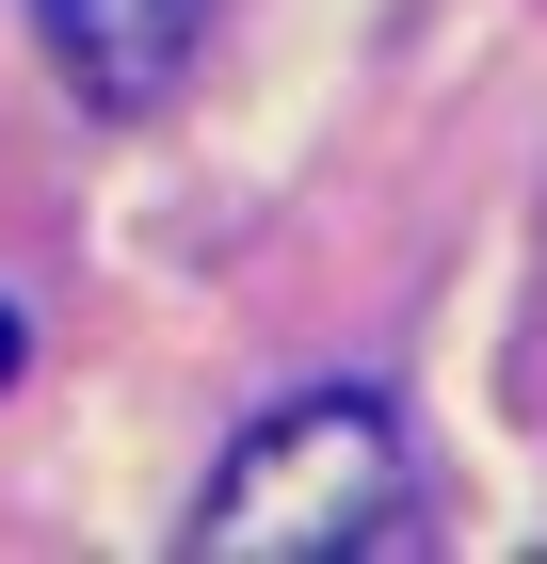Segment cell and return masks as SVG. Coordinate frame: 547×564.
<instances>
[{
	"mask_svg": "<svg viewBox=\"0 0 547 564\" xmlns=\"http://www.w3.org/2000/svg\"><path fill=\"white\" fill-rule=\"evenodd\" d=\"M403 532V420L386 388H291L274 420L226 452L194 564H354Z\"/></svg>",
	"mask_w": 547,
	"mask_h": 564,
	"instance_id": "obj_1",
	"label": "cell"
},
{
	"mask_svg": "<svg viewBox=\"0 0 547 564\" xmlns=\"http://www.w3.org/2000/svg\"><path fill=\"white\" fill-rule=\"evenodd\" d=\"M33 33L65 48V82L81 97H162L177 82V33H194V0H33Z\"/></svg>",
	"mask_w": 547,
	"mask_h": 564,
	"instance_id": "obj_2",
	"label": "cell"
},
{
	"mask_svg": "<svg viewBox=\"0 0 547 564\" xmlns=\"http://www.w3.org/2000/svg\"><path fill=\"white\" fill-rule=\"evenodd\" d=\"M0 388H17V306H0Z\"/></svg>",
	"mask_w": 547,
	"mask_h": 564,
	"instance_id": "obj_3",
	"label": "cell"
}]
</instances>
